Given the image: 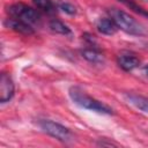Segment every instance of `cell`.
I'll return each mask as SVG.
<instances>
[{
	"instance_id": "6",
	"label": "cell",
	"mask_w": 148,
	"mask_h": 148,
	"mask_svg": "<svg viewBox=\"0 0 148 148\" xmlns=\"http://www.w3.org/2000/svg\"><path fill=\"white\" fill-rule=\"evenodd\" d=\"M117 62H118V65H119L120 68H123L126 72H130V71H133L136 67H139L140 59L133 52L124 51V52H120L118 54Z\"/></svg>"
},
{
	"instance_id": "13",
	"label": "cell",
	"mask_w": 148,
	"mask_h": 148,
	"mask_svg": "<svg viewBox=\"0 0 148 148\" xmlns=\"http://www.w3.org/2000/svg\"><path fill=\"white\" fill-rule=\"evenodd\" d=\"M119 1H121L123 3H125L127 7H130L131 9H133L134 12H136V13H139L140 15H143V16H147L148 17V12H146L145 9H142L140 6H138V5H135L134 2H132L131 0H119Z\"/></svg>"
},
{
	"instance_id": "15",
	"label": "cell",
	"mask_w": 148,
	"mask_h": 148,
	"mask_svg": "<svg viewBox=\"0 0 148 148\" xmlns=\"http://www.w3.org/2000/svg\"><path fill=\"white\" fill-rule=\"evenodd\" d=\"M145 72H146V74H147V76H148V65L145 66Z\"/></svg>"
},
{
	"instance_id": "3",
	"label": "cell",
	"mask_w": 148,
	"mask_h": 148,
	"mask_svg": "<svg viewBox=\"0 0 148 148\" xmlns=\"http://www.w3.org/2000/svg\"><path fill=\"white\" fill-rule=\"evenodd\" d=\"M38 125L46 134L56 138L59 141L68 142L73 138V134H72V132H71V130L68 127H66V126H64V125H61L59 123H56L53 120L42 119V120H39Z\"/></svg>"
},
{
	"instance_id": "12",
	"label": "cell",
	"mask_w": 148,
	"mask_h": 148,
	"mask_svg": "<svg viewBox=\"0 0 148 148\" xmlns=\"http://www.w3.org/2000/svg\"><path fill=\"white\" fill-rule=\"evenodd\" d=\"M32 2L38 9L47 12V13H51L54 9V5L52 0H32Z\"/></svg>"
},
{
	"instance_id": "16",
	"label": "cell",
	"mask_w": 148,
	"mask_h": 148,
	"mask_svg": "<svg viewBox=\"0 0 148 148\" xmlns=\"http://www.w3.org/2000/svg\"><path fill=\"white\" fill-rule=\"evenodd\" d=\"M143 1H148V0H143Z\"/></svg>"
},
{
	"instance_id": "4",
	"label": "cell",
	"mask_w": 148,
	"mask_h": 148,
	"mask_svg": "<svg viewBox=\"0 0 148 148\" xmlns=\"http://www.w3.org/2000/svg\"><path fill=\"white\" fill-rule=\"evenodd\" d=\"M7 12H8L10 17L22 20V21L28 22L30 24L38 22L39 18H40V14L35 8H32L28 5H24L22 2H17V3H14V5L9 6Z\"/></svg>"
},
{
	"instance_id": "5",
	"label": "cell",
	"mask_w": 148,
	"mask_h": 148,
	"mask_svg": "<svg viewBox=\"0 0 148 148\" xmlns=\"http://www.w3.org/2000/svg\"><path fill=\"white\" fill-rule=\"evenodd\" d=\"M15 92V87L13 80L7 73H2L0 76V102H9Z\"/></svg>"
},
{
	"instance_id": "1",
	"label": "cell",
	"mask_w": 148,
	"mask_h": 148,
	"mask_svg": "<svg viewBox=\"0 0 148 148\" xmlns=\"http://www.w3.org/2000/svg\"><path fill=\"white\" fill-rule=\"evenodd\" d=\"M71 99L73 101V103H75L76 105H79L80 108L97 112V113H102V114H112V109L110 106H108L106 104L97 101L96 98L87 95L84 91H82L80 88L77 87H72L68 91Z\"/></svg>"
},
{
	"instance_id": "9",
	"label": "cell",
	"mask_w": 148,
	"mask_h": 148,
	"mask_svg": "<svg viewBox=\"0 0 148 148\" xmlns=\"http://www.w3.org/2000/svg\"><path fill=\"white\" fill-rule=\"evenodd\" d=\"M96 28L97 30L103 34V35H113L117 32L118 27L116 25V23L113 22V20L111 17H106V18H99L96 23Z\"/></svg>"
},
{
	"instance_id": "8",
	"label": "cell",
	"mask_w": 148,
	"mask_h": 148,
	"mask_svg": "<svg viewBox=\"0 0 148 148\" xmlns=\"http://www.w3.org/2000/svg\"><path fill=\"white\" fill-rule=\"evenodd\" d=\"M125 98L131 105H133L141 112L148 113V97H145L141 95H135V94H126Z\"/></svg>"
},
{
	"instance_id": "10",
	"label": "cell",
	"mask_w": 148,
	"mask_h": 148,
	"mask_svg": "<svg viewBox=\"0 0 148 148\" xmlns=\"http://www.w3.org/2000/svg\"><path fill=\"white\" fill-rule=\"evenodd\" d=\"M82 57L92 64H102L104 61L103 56L94 49H86L82 51Z\"/></svg>"
},
{
	"instance_id": "14",
	"label": "cell",
	"mask_w": 148,
	"mask_h": 148,
	"mask_svg": "<svg viewBox=\"0 0 148 148\" xmlns=\"http://www.w3.org/2000/svg\"><path fill=\"white\" fill-rule=\"evenodd\" d=\"M59 8H60L64 13H66V14H68V15H74V14L76 13L75 7H74L72 3H69V2H61L60 6H59Z\"/></svg>"
},
{
	"instance_id": "11",
	"label": "cell",
	"mask_w": 148,
	"mask_h": 148,
	"mask_svg": "<svg viewBox=\"0 0 148 148\" xmlns=\"http://www.w3.org/2000/svg\"><path fill=\"white\" fill-rule=\"evenodd\" d=\"M50 29L56 34H60V35H65V36L72 34L71 29L65 23H62L61 21H58V20H52L50 22Z\"/></svg>"
},
{
	"instance_id": "7",
	"label": "cell",
	"mask_w": 148,
	"mask_h": 148,
	"mask_svg": "<svg viewBox=\"0 0 148 148\" xmlns=\"http://www.w3.org/2000/svg\"><path fill=\"white\" fill-rule=\"evenodd\" d=\"M5 25L16 32H20V34H23V35H31L34 34V29L30 25V23L28 22H24L22 20H18V18H15V17H9L5 21Z\"/></svg>"
},
{
	"instance_id": "2",
	"label": "cell",
	"mask_w": 148,
	"mask_h": 148,
	"mask_svg": "<svg viewBox=\"0 0 148 148\" xmlns=\"http://www.w3.org/2000/svg\"><path fill=\"white\" fill-rule=\"evenodd\" d=\"M109 15L113 20L118 29L125 31L126 34L134 35V36L143 35L145 31H143L142 25L126 12L117 9V8H111L109 9Z\"/></svg>"
}]
</instances>
